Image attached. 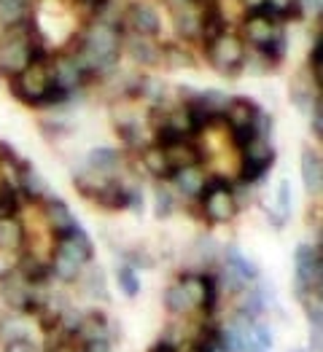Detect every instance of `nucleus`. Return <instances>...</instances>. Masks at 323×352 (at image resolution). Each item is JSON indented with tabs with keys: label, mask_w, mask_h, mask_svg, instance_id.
I'll return each mask as SVG.
<instances>
[{
	"label": "nucleus",
	"mask_w": 323,
	"mask_h": 352,
	"mask_svg": "<svg viewBox=\"0 0 323 352\" xmlns=\"http://www.w3.org/2000/svg\"><path fill=\"white\" fill-rule=\"evenodd\" d=\"M121 41L124 32L116 22H89L87 30L76 41V57L84 65L89 76H105L116 67L121 54Z\"/></svg>",
	"instance_id": "nucleus-1"
},
{
	"label": "nucleus",
	"mask_w": 323,
	"mask_h": 352,
	"mask_svg": "<svg viewBox=\"0 0 323 352\" xmlns=\"http://www.w3.org/2000/svg\"><path fill=\"white\" fill-rule=\"evenodd\" d=\"M41 54H46V49L32 19L3 25L0 30V73L3 76L8 78L17 76Z\"/></svg>",
	"instance_id": "nucleus-2"
},
{
	"label": "nucleus",
	"mask_w": 323,
	"mask_h": 352,
	"mask_svg": "<svg viewBox=\"0 0 323 352\" xmlns=\"http://www.w3.org/2000/svg\"><path fill=\"white\" fill-rule=\"evenodd\" d=\"M52 84H54V78H52V67H49L46 54L35 57L25 70L11 76V91L28 105H41Z\"/></svg>",
	"instance_id": "nucleus-3"
},
{
	"label": "nucleus",
	"mask_w": 323,
	"mask_h": 352,
	"mask_svg": "<svg viewBox=\"0 0 323 352\" xmlns=\"http://www.w3.org/2000/svg\"><path fill=\"white\" fill-rule=\"evenodd\" d=\"M197 199L202 205V215L210 223H229L237 215V210H240L235 188L224 177H207L205 188H202V194Z\"/></svg>",
	"instance_id": "nucleus-4"
},
{
	"label": "nucleus",
	"mask_w": 323,
	"mask_h": 352,
	"mask_svg": "<svg viewBox=\"0 0 323 352\" xmlns=\"http://www.w3.org/2000/svg\"><path fill=\"white\" fill-rule=\"evenodd\" d=\"M248 54V46H245V41L237 35V32H229V30H224V32H218L216 38H210L205 41V57L207 62L218 70V73H224V76H235L242 70V59Z\"/></svg>",
	"instance_id": "nucleus-5"
},
{
	"label": "nucleus",
	"mask_w": 323,
	"mask_h": 352,
	"mask_svg": "<svg viewBox=\"0 0 323 352\" xmlns=\"http://www.w3.org/2000/svg\"><path fill=\"white\" fill-rule=\"evenodd\" d=\"M0 298H3V304H8L11 309H19V312H38L43 304V298L35 296V285H30L19 274V269H8L0 274Z\"/></svg>",
	"instance_id": "nucleus-6"
},
{
	"label": "nucleus",
	"mask_w": 323,
	"mask_h": 352,
	"mask_svg": "<svg viewBox=\"0 0 323 352\" xmlns=\"http://www.w3.org/2000/svg\"><path fill=\"white\" fill-rule=\"evenodd\" d=\"M280 35H283V19H280L278 14H272L269 8L248 11V16L242 19L240 38L245 41V46L264 49L269 41H275V38H280Z\"/></svg>",
	"instance_id": "nucleus-7"
},
{
	"label": "nucleus",
	"mask_w": 323,
	"mask_h": 352,
	"mask_svg": "<svg viewBox=\"0 0 323 352\" xmlns=\"http://www.w3.org/2000/svg\"><path fill=\"white\" fill-rule=\"evenodd\" d=\"M323 283V258H321V245L310 248L302 245L296 250V294L304 298L307 294H321Z\"/></svg>",
	"instance_id": "nucleus-8"
},
{
	"label": "nucleus",
	"mask_w": 323,
	"mask_h": 352,
	"mask_svg": "<svg viewBox=\"0 0 323 352\" xmlns=\"http://www.w3.org/2000/svg\"><path fill=\"white\" fill-rule=\"evenodd\" d=\"M242 151V164H240V177L242 183H256L269 173L275 164V148L269 146L267 138H253Z\"/></svg>",
	"instance_id": "nucleus-9"
},
{
	"label": "nucleus",
	"mask_w": 323,
	"mask_h": 352,
	"mask_svg": "<svg viewBox=\"0 0 323 352\" xmlns=\"http://www.w3.org/2000/svg\"><path fill=\"white\" fill-rule=\"evenodd\" d=\"M121 25H127V30L135 32V35L154 38V35H159V30H162V19H159V11H156L151 3L132 0V3L127 6V11L121 14Z\"/></svg>",
	"instance_id": "nucleus-10"
},
{
	"label": "nucleus",
	"mask_w": 323,
	"mask_h": 352,
	"mask_svg": "<svg viewBox=\"0 0 323 352\" xmlns=\"http://www.w3.org/2000/svg\"><path fill=\"white\" fill-rule=\"evenodd\" d=\"M49 67H52V78H54V84H59L62 89H67V91L81 89L89 78H92L73 52H59L57 57L49 62Z\"/></svg>",
	"instance_id": "nucleus-11"
},
{
	"label": "nucleus",
	"mask_w": 323,
	"mask_h": 352,
	"mask_svg": "<svg viewBox=\"0 0 323 352\" xmlns=\"http://www.w3.org/2000/svg\"><path fill=\"white\" fill-rule=\"evenodd\" d=\"M54 253L70 258V261H76V264L87 266L89 261H92V256H94V248H92V239H89L87 232H84L81 226H73L70 232H65V234L57 236Z\"/></svg>",
	"instance_id": "nucleus-12"
},
{
	"label": "nucleus",
	"mask_w": 323,
	"mask_h": 352,
	"mask_svg": "<svg viewBox=\"0 0 323 352\" xmlns=\"http://www.w3.org/2000/svg\"><path fill=\"white\" fill-rule=\"evenodd\" d=\"M17 188H19L22 197H28L32 202H43V199L52 197L43 175H41L30 162H22V167H19V173H17Z\"/></svg>",
	"instance_id": "nucleus-13"
},
{
	"label": "nucleus",
	"mask_w": 323,
	"mask_h": 352,
	"mask_svg": "<svg viewBox=\"0 0 323 352\" xmlns=\"http://www.w3.org/2000/svg\"><path fill=\"white\" fill-rule=\"evenodd\" d=\"M259 113H262V108L253 100H248V97H229V102L224 108V121L229 124V129L232 126H253V121L259 118Z\"/></svg>",
	"instance_id": "nucleus-14"
},
{
	"label": "nucleus",
	"mask_w": 323,
	"mask_h": 352,
	"mask_svg": "<svg viewBox=\"0 0 323 352\" xmlns=\"http://www.w3.org/2000/svg\"><path fill=\"white\" fill-rule=\"evenodd\" d=\"M121 49H127V54L138 65H159V59H162V46L151 43L148 38L135 35V32L121 41Z\"/></svg>",
	"instance_id": "nucleus-15"
},
{
	"label": "nucleus",
	"mask_w": 323,
	"mask_h": 352,
	"mask_svg": "<svg viewBox=\"0 0 323 352\" xmlns=\"http://www.w3.org/2000/svg\"><path fill=\"white\" fill-rule=\"evenodd\" d=\"M170 180L176 183V188L183 194V197L197 199V197L202 194V188H205L207 173L200 167V164H191V167H180V170H176Z\"/></svg>",
	"instance_id": "nucleus-16"
},
{
	"label": "nucleus",
	"mask_w": 323,
	"mask_h": 352,
	"mask_svg": "<svg viewBox=\"0 0 323 352\" xmlns=\"http://www.w3.org/2000/svg\"><path fill=\"white\" fill-rule=\"evenodd\" d=\"M43 210H46V221H49L52 232L57 236L65 234V232H70L73 226H79L76 218H73V212H70V207L65 205L57 194H52L49 199H43Z\"/></svg>",
	"instance_id": "nucleus-17"
},
{
	"label": "nucleus",
	"mask_w": 323,
	"mask_h": 352,
	"mask_svg": "<svg viewBox=\"0 0 323 352\" xmlns=\"http://www.w3.org/2000/svg\"><path fill=\"white\" fill-rule=\"evenodd\" d=\"M302 177H304V188L310 194H321L323 162H321V153L313 151V148H304L302 151Z\"/></svg>",
	"instance_id": "nucleus-18"
},
{
	"label": "nucleus",
	"mask_w": 323,
	"mask_h": 352,
	"mask_svg": "<svg viewBox=\"0 0 323 352\" xmlns=\"http://www.w3.org/2000/svg\"><path fill=\"white\" fill-rule=\"evenodd\" d=\"M165 153H167V162H170L173 173H176V170H180V167H191V164H200V159H202L200 148L191 143V138H186V140H178V143H173V146H165Z\"/></svg>",
	"instance_id": "nucleus-19"
},
{
	"label": "nucleus",
	"mask_w": 323,
	"mask_h": 352,
	"mask_svg": "<svg viewBox=\"0 0 323 352\" xmlns=\"http://www.w3.org/2000/svg\"><path fill=\"white\" fill-rule=\"evenodd\" d=\"M140 162H143L148 175L159 177V180H170L173 177V167L167 162V153H165V148L156 146V143L140 151Z\"/></svg>",
	"instance_id": "nucleus-20"
},
{
	"label": "nucleus",
	"mask_w": 323,
	"mask_h": 352,
	"mask_svg": "<svg viewBox=\"0 0 323 352\" xmlns=\"http://www.w3.org/2000/svg\"><path fill=\"white\" fill-rule=\"evenodd\" d=\"M25 242H28V232H25V223L19 218L0 221V250L17 253L25 248Z\"/></svg>",
	"instance_id": "nucleus-21"
},
{
	"label": "nucleus",
	"mask_w": 323,
	"mask_h": 352,
	"mask_svg": "<svg viewBox=\"0 0 323 352\" xmlns=\"http://www.w3.org/2000/svg\"><path fill=\"white\" fill-rule=\"evenodd\" d=\"M200 11H202V3H191V6H183V8L173 11L176 30L180 38H186V41L200 38Z\"/></svg>",
	"instance_id": "nucleus-22"
},
{
	"label": "nucleus",
	"mask_w": 323,
	"mask_h": 352,
	"mask_svg": "<svg viewBox=\"0 0 323 352\" xmlns=\"http://www.w3.org/2000/svg\"><path fill=\"white\" fill-rule=\"evenodd\" d=\"M224 264H227V269H232L242 283L259 280V266L253 264L251 258H245V256L240 253L237 245H229V248H227V253H224Z\"/></svg>",
	"instance_id": "nucleus-23"
},
{
	"label": "nucleus",
	"mask_w": 323,
	"mask_h": 352,
	"mask_svg": "<svg viewBox=\"0 0 323 352\" xmlns=\"http://www.w3.org/2000/svg\"><path fill=\"white\" fill-rule=\"evenodd\" d=\"M118 162H121V156H118V151H114V148H94V151H89L87 156L89 170L105 177H111V173L118 167Z\"/></svg>",
	"instance_id": "nucleus-24"
},
{
	"label": "nucleus",
	"mask_w": 323,
	"mask_h": 352,
	"mask_svg": "<svg viewBox=\"0 0 323 352\" xmlns=\"http://www.w3.org/2000/svg\"><path fill=\"white\" fill-rule=\"evenodd\" d=\"M19 274L28 280L30 285H35V288H41L49 277H52V269H49V264H43V261H38L35 256H25L22 261H19Z\"/></svg>",
	"instance_id": "nucleus-25"
},
{
	"label": "nucleus",
	"mask_w": 323,
	"mask_h": 352,
	"mask_svg": "<svg viewBox=\"0 0 323 352\" xmlns=\"http://www.w3.org/2000/svg\"><path fill=\"white\" fill-rule=\"evenodd\" d=\"M19 207H22V194L17 186H11L8 180L0 183V221L6 218H17L19 215Z\"/></svg>",
	"instance_id": "nucleus-26"
},
{
	"label": "nucleus",
	"mask_w": 323,
	"mask_h": 352,
	"mask_svg": "<svg viewBox=\"0 0 323 352\" xmlns=\"http://www.w3.org/2000/svg\"><path fill=\"white\" fill-rule=\"evenodd\" d=\"M84 283H81V288H84V294L89 298H100V301H108V288H105V272L100 269V266H89L87 274L81 277Z\"/></svg>",
	"instance_id": "nucleus-27"
},
{
	"label": "nucleus",
	"mask_w": 323,
	"mask_h": 352,
	"mask_svg": "<svg viewBox=\"0 0 323 352\" xmlns=\"http://www.w3.org/2000/svg\"><path fill=\"white\" fill-rule=\"evenodd\" d=\"M76 336H81L84 342L87 339H108V320H105V315L103 312H89L81 318V328H79V333Z\"/></svg>",
	"instance_id": "nucleus-28"
},
{
	"label": "nucleus",
	"mask_w": 323,
	"mask_h": 352,
	"mask_svg": "<svg viewBox=\"0 0 323 352\" xmlns=\"http://www.w3.org/2000/svg\"><path fill=\"white\" fill-rule=\"evenodd\" d=\"M165 307H167V312H173V315H189V312L194 309L191 298L186 296V291H183L180 283L170 285V288L165 291Z\"/></svg>",
	"instance_id": "nucleus-29"
},
{
	"label": "nucleus",
	"mask_w": 323,
	"mask_h": 352,
	"mask_svg": "<svg viewBox=\"0 0 323 352\" xmlns=\"http://www.w3.org/2000/svg\"><path fill=\"white\" fill-rule=\"evenodd\" d=\"M30 6L32 0H0V22L11 25V22L30 19Z\"/></svg>",
	"instance_id": "nucleus-30"
},
{
	"label": "nucleus",
	"mask_w": 323,
	"mask_h": 352,
	"mask_svg": "<svg viewBox=\"0 0 323 352\" xmlns=\"http://www.w3.org/2000/svg\"><path fill=\"white\" fill-rule=\"evenodd\" d=\"M49 269H52V274H54L57 280H62V283H76V280L81 277V269H84V266L70 261V258H65V256H59V253H54Z\"/></svg>",
	"instance_id": "nucleus-31"
},
{
	"label": "nucleus",
	"mask_w": 323,
	"mask_h": 352,
	"mask_svg": "<svg viewBox=\"0 0 323 352\" xmlns=\"http://www.w3.org/2000/svg\"><path fill=\"white\" fill-rule=\"evenodd\" d=\"M159 62H165L170 70H180V67H194V57L183 49V46H176V43H167V46H162V59Z\"/></svg>",
	"instance_id": "nucleus-32"
},
{
	"label": "nucleus",
	"mask_w": 323,
	"mask_h": 352,
	"mask_svg": "<svg viewBox=\"0 0 323 352\" xmlns=\"http://www.w3.org/2000/svg\"><path fill=\"white\" fill-rule=\"evenodd\" d=\"M178 283L183 285L186 296L191 298L194 309H197V307L202 309V304H205V277H202V274H183Z\"/></svg>",
	"instance_id": "nucleus-33"
},
{
	"label": "nucleus",
	"mask_w": 323,
	"mask_h": 352,
	"mask_svg": "<svg viewBox=\"0 0 323 352\" xmlns=\"http://www.w3.org/2000/svg\"><path fill=\"white\" fill-rule=\"evenodd\" d=\"M116 280H118V288L124 291V296L135 298L140 294V280H138V272L132 269L129 264H121L116 269Z\"/></svg>",
	"instance_id": "nucleus-34"
},
{
	"label": "nucleus",
	"mask_w": 323,
	"mask_h": 352,
	"mask_svg": "<svg viewBox=\"0 0 323 352\" xmlns=\"http://www.w3.org/2000/svg\"><path fill=\"white\" fill-rule=\"evenodd\" d=\"M272 67H275V65H272L264 54H259V52L245 54V59H242V70H248V73H253V76H264Z\"/></svg>",
	"instance_id": "nucleus-35"
},
{
	"label": "nucleus",
	"mask_w": 323,
	"mask_h": 352,
	"mask_svg": "<svg viewBox=\"0 0 323 352\" xmlns=\"http://www.w3.org/2000/svg\"><path fill=\"white\" fill-rule=\"evenodd\" d=\"M267 8L272 14H278L280 19H289V16H299L302 14V8H299L296 0H267Z\"/></svg>",
	"instance_id": "nucleus-36"
},
{
	"label": "nucleus",
	"mask_w": 323,
	"mask_h": 352,
	"mask_svg": "<svg viewBox=\"0 0 323 352\" xmlns=\"http://www.w3.org/2000/svg\"><path fill=\"white\" fill-rule=\"evenodd\" d=\"M310 70L315 76V87H321V76H323V46H321V35H315V43H313V52H310Z\"/></svg>",
	"instance_id": "nucleus-37"
},
{
	"label": "nucleus",
	"mask_w": 323,
	"mask_h": 352,
	"mask_svg": "<svg viewBox=\"0 0 323 352\" xmlns=\"http://www.w3.org/2000/svg\"><path fill=\"white\" fill-rule=\"evenodd\" d=\"M205 277V304L202 309L205 312H216V304H218V277L213 274H202Z\"/></svg>",
	"instance_id": "nucleus-38"
},
{
	"label": "nucleus",
	"mask_w": 323,
	"mask_h": 352,
	"mask_svg": "<svg viewBox=\"0 0 323 352\" xmlns=\"http://www.w3.org/2000/svg\"><path fill=\"white\" fill-rule=\"evenodd\" d=\"M173 194L170 191H165V188H159L156 191V202H154V212H156V218H170V212H173Z\"/></svg>",
	"instance_id": "nucleus-39"
},
{
	"label": "nucleus",
	"mask_w": 323,
	"mask_h": 352,
	"mask_svg": "<svg viewBox=\"0 0 323 352\" xmlns=\"http://www.w3.org/2000/svg\"><path fill=\"white\" fill-rule=\"evenodd\" d=\"M253 138H259L253 126H232V143L237 148H245Z\"/></svg>",
	"instance_id": "nucleus-40"
},
{
	"label": "nucleus",
	"mask_w": 323,
	"mask_h": 352,
	"mask_svg": "<svg viewBox=\"0 0 323 352\" xmlns=\"http://www.w3.org/2000/svg\"><path fill=\"white\" fill-rule=\"evenodd\" d=\"M278 205H280L283 215L291 212V183L289 180H280V186H278Z\"/></svg>",
	"instance_id": "nucleus-41"
},
{
	"label": "nucleus",
	"mask_w": 323,
	"mask_h": 352,
	"mask_svg": "<svg viewBox=\"0 0 323 352\" xmlns=\"http://www.w3.org/2000/svg\"><path fill=\"white\" fill-rule=\"evenodd\" d=\"M313 135L321 140L323 138V102H321V94L315 97V102H313Z\"/></svg>",
	"instance_id": "nucleus-42"
},
{
	"label": "nucleus",
	"mask_w": 323,
	"mask_h": 352,
	"mask_svg": "<svg viewBox=\"0 0 323 352\" xmlns=\"http://www.w3.org/2000/svg\"><path fill=\"white\" fill-rule=\"evenodd\" d=\"M6 352H35V344L30 342L28 336H22V339H11V342H6Z\"/></svg>",
	"instance_id": "nucleus-43"
},
{
	"label": "nucleus",
	"mask_w": 323,
	"mask_h": 352,
	"mask_svg": "<svg viewBox=\"0 0 323 352\" xmlns=\"http://www.w3.org/2000/svg\"><path fill=\"white\" fill-rule=\"evenodd\" d=\"M81 352H111V342L108 339H87Z\"/></svg>",
	"instance_id": "nucleus-44"
},
{
	"label": "nucleus",
	"mask_w": 323,
	"mask_h": 352,
	"mask_svg": "<svg viewBox=\"0 0 323 352\" xmlns=\"http://www.w3.org/2000/svg\"><path fill=\"white\" fill-rule=\"evenodd\" d=\"M221 280H224V283H218V285H227L229 291H240V288L245 285V283H242V280L237 277V274H235V272H232V269H227V272L221 274Z\"/></svg>",
	"instance_id": "nucleus-45"
},
{
	"label": "nucleus",
	"mask_w": 323,
	"mask_h": 352,
	"mask_svg": "<svg viewBox=\"0 0 323 352\" xmlns=\"http://www.w3.org/2000/svg\"><path fill=\"white\" fill-rule=\"evenodd\" d=\"M321 331H323V325H310V352H321L323 350Z\"/></svg>",
	"instance_id": "nucleus-46"
},
{
	"label": "nucleus",
	"mask_w": 323,
	"mask_h": 352,
	"mask_svg": "<svg viewBox=\"0 0 323 352\" xmlns=\"http://www.w3.org/2000/svg\"><path fill=\"white\" fill-rule=\"evenodd\" d=\"M248 11H262V8H267V0H240Z\"/></svg>",
	"instance_id": "nucleus-47"
},
{
	"label": "nucleus",
	"mask_w": 323,
	"mask_h": 352,
	"mask_svg": "<svg viewBox=\"0 0 323 352\" xmlns=\"http://www.w3.org/2000/svg\"><path fill=\"white\" fill-rule=\"evenodd\" d=\"M148 352H178V347L176 344H170V342H156Z\"/></svg>",
	"instance_id": "nucleus-48"
}]
</instances>
